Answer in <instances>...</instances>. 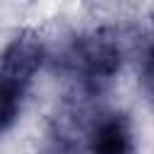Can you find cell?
Wrapping results in <instances>:
<instances>
[{
    "mask_svg": "<svg viewBox=\"0 0 154 154\" xmlns=\"http://www.w3.org/2000/svg\"><path fill=\"white\" fill-rule=\"evenodd\" d=\"M128 53H130V34L116 26H101L79 34L70 43L65 53V65L87 87L99 89L120 72Z\"/></svg>",
    "mask_w": 154,
    "mask_h": 154,
    "instance_id": "1",
    "label": "cell"
},
{
    "mask_svg": "<svg viewBox=\"0 0 154 154\" xmlns=\"http://www.w3.org/2000/svg\"><path fill=\"white\" fill-rule=\"evenodd\" d=\"M46 63V46L36 31H19L0 53V79L19 89H29Z\"/></svg>",
    "mask_w": 154,
    "mask_h": 154,
    "instance_id": "2",
    "label": "cell"
},
{
    "mask_svg": "<svg viewBox=\"0 0 154 154\" xmlns=\"http://www.w3.org/2000/svg\"><path fill=\"white\" fill-rule=\"evenodd\" d=\"M135 130L125 113L101 116L89 132V154H135Z\"/></svg>",
    "mask_w": 154,
    "mask_h": 154,
    "instance_id": "3",
    "label": "cell"
},
{
    "mask_svg": "<svg viewBox=\"0 0 154 154\" xmlns=\"http://www.w3.org/2000/svg\"><path fill=\"white\" fill-rule=\"evenodd\" d=\"M24 94H26L24 89L0 79V135L5 130H10L14 125V120L19 118L22 103H24Z\"/></svg>",
    "mask_w": 154,
    "mask_h": 154,
    "instance_id": "4",
    "label": "cell"
},
{
    "mask_svg": "<svg viewBox=\"0 0 154 154\" xmlns=\"http://www.w3.org/2000/svg\"><path fill=\"white\" fill-rule=\"evenodd\" d=\"M38 154H77L75 152V144L67 140V137H63V135H55Z\"/></svg>",
    "mask_w": 154,
    "mask_h": 154,
    "instance_id": "5",
    "label": "cell"
}]
</instances>
